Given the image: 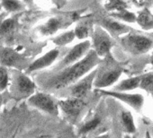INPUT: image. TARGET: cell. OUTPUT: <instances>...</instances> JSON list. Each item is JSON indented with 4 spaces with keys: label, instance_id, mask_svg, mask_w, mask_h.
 Listing matches in <instances>:
<instances>
[{
    "label": "cell",
    "instance_id": "7402d4cb",
    "mask_svg": "<svg viewBox=\"0 0 153 138\" xmlns=\"http://www.w3.org/2000/svg\"><path fill=\"white\" fill-rule=\"evenodd\" d=\"M75 38H76L75 31L74 30H70V31L64 32L61 34L54 37L52 39V42L57 47H64V46L71 43L75 40Z\"/></svg>",
    "mask_w": 153,
    "mask_h": 138
},
{
    "label": "cell",
    "instance_id": "4dcf8cb0",
    "mask_svg": "<svg viewBox=\"0 0 153 138\" xmlns=\"http://www.w3.org/2000/svg\"><path fill=\"white\" fill-rule=\"evenodd\" d=\"M3 104V96H2V92H0V109L2 107Z\"/></svg>",
    "mask_w": 153,
    "mask_h": 138
},
{
    "label": "cell",
    "instance_id": "7c38bea8",
    "mask_svg": "<svg viewBox=\"0 0 153 138\" xmlns=\"http://www.w3.org/2000/svg\"><path fill=\"white\" fill-rule=\"evenodd\" d=\"M97 67L95 68L94 70H92L90 73H88L87 76H85L76 84L68 86L67 88L68 90V95H69L68 97L85 99L91 92V90L95 88L94 84H95V79L97 77Z\"/></svg>",
    "mask_w": 153,
    "mask_h": 138
},
{
    "label": "cell",
    "instance_id": "d6a6232c",
    "mask_svg": "<svg viewBox=\"0 0 153 138\" xmlns=\"http://www.w3.org/2000/svg\"><path fill=\"white\" fill-rule=\"evenodd\" d=\"M149 63H150V65H151L152 67H153V52H152V54H151V56H150V57H149Z\"/></svg>",
    "mask_w": 153,
    "mask_h": 138
},
{
    "label": "cell",
    "instance_id": "277c9868",
    "mask_svg": "<svg viewBox=\"0 0 153 138\" xmlns=\"http://www.w3.org/2000/svg\"><path fill=\"white\" fill-rule=\"evenodd\" d=\"M10 93L11 96L17 100L28 99L35 93L36 84L27 76V74L15 69L10 78Z\"/></svg>",
    "mask_w": 153,
    "mask_h": 138
},
{
    "label": "cell",
    "instance_id": "1f68e13d",
    "mask_svg": "<svg viewBox=\"0 0 153 138\" xmlns=\"http://www.w3.org/2000/svg\"><path fill=\"white\" fill-rule=\"evenodd\" d=\"M145 138H152V136L150 135V133L149 131H146V134H145Z\"/></svg>",
    "mask_w": 153,
    "mask_h": 138
},
{
    "label": "cell",
    "instance_id": "4fadbf2b",
    "mask_svg": "<svg viewBox=\"0 0 153 138\" xmlns=\"http://www.w3.org/2000/svg\"><path fill=\"white\" fill-rule=\"evenodd\" d=\"M60 54V50L59 48H53L51 49L50 51H48L47 53H45L43 56L38 57L37 59H35L34 61H33L28 67L26 68V74H31L36 71H40L42 70V69H45L49 66H51L59 57Z\"/></svg>",
    "mask_w": 153,
    "mask_h": 138
},
{
    "label": "cell",
    "instance_id": "484cf974",
    "mask_svg": "<svg viewBox=\"0 0 153 138\" xmlns=\"http://www.w3.org/2000/svg\"><path fill=\"white\" fill-rule=\"evenodd\" d=\"M140 88L153 95V73H148L142 76Z\"/></svg>",
    "mask_w": 153,
    "mask_h": 138
},
{
    "label": "cell",
    "instance_id": "2e32d148",
    "mask_svg": "<svg viewBox=\"0 0 153 138\" xmlns=\"http://www.w3.org/2000/svg\"><path fill=\"white\" fill-rule=\"evenodd\" d=\"M141 79H142V76H137L134 77L124 79L120 83H118L116 85H114L113 90L117 92H129V91L136 90L140 88Z\"/></svg>",
    "mask_w": 153,
    "mask_h": 138
},
{
    "label": "cell",
    "instance_id": "cb8c5ba5",
    "mask_svg": "<svg viewBox=\"0 0 153 138\" xmlns=\"http://www.w3.org/2000/svg\"><path fill=\"white\" fill-rule=\"evenodd\" d=\"M100 123H101V118L97 116L94 117L80 126V127L79 129V134H80V136L87 135V134H88L91 131H93L94 129H96L100 125Z\"/></svg>",
    "mask_w": 153,
    "mask_h": 138
},
{
    "label": "cell",
    "instance_id": "ac0fdd59",
    "mask_svg": "<svg viewBox=\"0 0 153 138\" xmlns=\"http://www.w3.org/2000/svg\"><path fill=\"white\" fill-rule=\"evenodd\" d=\"M0 5L7 13H21L26 8V4L21 0H0Z\"/></svg>",
    "mask_w": 153,
    "mask_h": 138
},
{
    "label": "cell",
    "instance_id": "e575fe53",
    "mask_svg": "<svg viewBox=\"0 0 153 138\" xmlns=\"http://www.w3.org/2000/svg\"><path fill=\"white\" fill-rule=\"evenodd\" d=\"M79 138H87V135H81Z\"/></svg>",
    "mask_w": 153,
    "mask_h": 138
},
{
    "label": "cell",
    "instance_id": "5bb4252c",
    "mask_svg": "<svg viewBox=\"0 0 153 138\" xmlns=\"http://www.w3.org/2000/svg\"><path fill=\"white\" fill-rule=\"evenodd\" d=\"M24 58L21 54L17 53L15 49L10 48H3L0 54V65L7 67H13L18 69L23 67Z\"/></svg>",
    "mask_w": 153,
    "mask_h": 138
},
{
    "label": "cell",
    "instance_id": "9a60e30c",
    "mask_svg": "<svg viewBox=\"0 0 153 138\" xmlns=\"http://www.w3.org/2000/svg\"><path fill=\"white\" fill-rule=\"evenodd\" d=\"M95 25L96 23L92 14L88 16L81 17L74 29L76 38L79 40H86L88 37H91Z\"/></svg>",
    "mask_w": 153,
    "mask_h": 138
},
{
    "label": "cell",
    "instance_id": "ba28073f",
    "mask_svg": "<svg viewBox=\"0 0 153 138\" xmlns=\"http://www.w3.org/2000/svg\"><path fill=\"white\" fill-rule=\"evenodd\" d=\"M27 103L46 114L58 117L59 114V101L45 92H37L27 99Z\"/></svg>",
    "mask_w": 153,
    "mask_h": 138
},
{
    "label": "cell",
    "instance_id": "4316f807",
    "mask_svg": "<svg viewBox=\"0 0 153 138\" xmlns=\"http://www.w3.org/2000/svg\"><path fill=\"white\" fill-rule=\"evenodd\" d=\"M137 7H149L153 6V0H129Z\"/></svg>",
    "mask_w": 153,
    "mask_h": 138
},
{
    "label": "cell",
    "instance_id": "d6986e66",
    "mask_svg": "<svg viewBox=\"0 0 153 138\" xmlns=\"http://www.w3.org/2000/svg\"><path fill=\"white\" fill-rule=\"evenodd\" d=\"M130 7V2L127 0H106L105 4V10L107 13L120 12Z\"/></svg>",
    "mask_w": 153,
    "mask_h": 138
},
{
    "label": "cell",
    "instance_id": "6da1fadb",
    "mask_svg": "<svg viewBox=\"0 0 153 138\" xmlns=\"http://www.w3.org/2000/svg\"><path fill=\"white\" fill-rule=\"evenodd\" d=\"M102 58L91 48L88 54L79 62L67 66L59 71L52 72V75L46 79L43 88L48 91H58L66 89L76 84L97 67Z\"/></svg>",
    "mask_w": 153,
    "mask_h": 138
},
{
    "label": "cell",
    "instance_id": "5b68a950",
    "mask_svg": "<svg viewBox=\"0 0 153 138\" xmlns=\"http://www.w3.org/2000/svg\"><path fill=\"white\" fill-rule=\"evenodd\" d=\"M95 23L105 29L114 39H118L122 35H124L133 30V28L124 24L113 17H111L105 9H98L92 13Z\"/></svg>",
    "mask_w": 153,
    "mask_h": 138
},
{
    "label": "cell",
    "instance_id": "9c48e42d",
    "mask_svg": "<svg viewBox=\"0 0 153 138\" xmlns=\"http://www.w3.org/2000/svg\"><path fill=\"white\" fill-rule=\"evenodd\" d=\"M97 92L101 95L108 96L115 100L120 101L127 104L129 107L133 109L137 112H140L144 106V97L140 93H131L128 92H117L114 90H105V89H96Z\"/></svg>",
    "mask_w": 153,
    "mask_h": 138
},
{
    "label": "cell",
    "instance_id": "3957f363",
    "mask_svg": "<svg viewBox=\"0 0 153 138\" xmlns=\"http://www.w3.org/2000/svg\"><path fill=\"white\" fill-rule=\"evenodd\" d=\"M117 40L123 50L133 56L146 54L153 48V33L135 29L119 37Z\"/></svg>",
    "mask_w": 153,
    "mask_h": 138
},
{
    "label": "cell",
    "instance_id": "8fae6325",
    "mask_svg": "<svg viewBox=\"0 0 153 138\" xmlns=\"http://www.w3.org/2000/svg\"><path fill=\"white\" fill-rule=\"evenodd\" d=\"M90 49H91V41L90 40H83V41L78 43L68 51V53L65 55V57L55 66L52 72L59 71L67 66H69L76 62H79L88 54V52Z\"/></svg>",
    "mask_w": 153,
    "mask_h": 138
},
{
    "label": "cell",
    "instance_id": "f546056e",
    "mask_svg": "<svg viewBox=\"0 0 153 138\" xmlns=\"http://www.w3.org/2000/svg\"><path fill=\"white\" fill-rule=\"evenodd\" d=\"M21 1H23L24 3H25V4L28 5V6H31V5H33V0H21Z\"/></svg>",
    "mask_w": 153,
    "mask_h": 138
},
{
    "label": "cell",
    "instance_id": "52a82bcc",
    "mask_svg": "<svg viewBox=\"0 0 153 138\" xmlns=\"http://www.w3.org/2000/svg\"><path fill=\"white\" fill-rule=\"evenodd\" d=\"M114 40L105 29L96 24L91 34V48L99 57L104 58L111 53L112 48L116 44Z\"/></svg>",
    "mask_w": 153,
    "mask_h": 138
},
{
    "label": "cell",
    "instance_id": "83f0119b",
    "mask_svg": "<svg viewBox=\"0 0 153 138\" xmlns=\"http://www.w3.org/2000/svg\"><path fill=\"white\" fill-rule=\"evenodd\" d=\"M7 15V13H5V12H2L1 14H0V23H1Z\"/></svg>",
    "mask_w": 153,
    "mask_h": 138
},
{
    "label": "cell",
    "instance_id": "836d02e7",
    "mask_svg": "<svg viewBox=\"0 0 153 138\" xmlns=\"http://www.w3.org/2000/svg\"><path fill=\"white\" fill-rule=\"evenodd\" d=\"M2 10H3V8H2V7H1V5H0V14H1V13H2V12H1Z\"/></svg>",
    "mask_w": 153,
    "mask_h": 138
},
{
    "label": "cell",
    "instance_id": "603a6c76",
    "mask_svg": "<svg viewBox=\"0 0 153 138\" xmlns=\"http://www.w3.org/2000/svg\"><path fill=\"white\" fill-rule=\"evenodd\" d=\"M18 15H16L11 18H5L0 23V37L10 34L14 32L16 26V18Z\"/></svg>",
    "mask_w": 153,
    "mask_h": 138
},
{
    "label": "cell",
    "instance_id": "8992f818",
    "mask_svg": "<svg viewBox=\"0 0 153 138\" xmlns=\"http://www.w3.org/2000/svg\"><path fill=\"white\" fill-rule=\"evenodd\" d=\"M81 12H70L67 15H61L51 17L45 23L36 28V31L42 36H51L62 29L68 28L73 23L79 21Z\"/></svg>",
    "mask_w": 153,
    "mask_h": 138
},
{
    "label": "cell",
    "instance_id": "7a4b0ae2",
    "mask_svg": "<svg viewBox=\"0 0 153 138\" xmlns=\"http://www.w3.org/2000/svg\"><path fill=\"white\" fill-rule=\"evenodd\" d=\"M125 71L123 63L117 61L112 53L102 58L97 65V74L95 79V89H105L114 85Z\"/></svg>",
    "mask_w": 153,
    "mask_h": 138
},
{
    "label": "cell",
    "instance_id": "ffe728a7",
    "mask_svg": "<svg viewBox=\"0 0 153 138\" xmlns=\"http://www.w3.org/2000/svg\"><path fill=\"white\" fill-rule=\"evenodd\" d=\"M121 121L124 131L128 134H133L136 132V126L132 114L130 111L123 110L121 113Z\"/></svg>",
    "mask_w": 153,
    "mask_h": 138
},
{
    "label": "cell",
    "instance_id": "30bf717a",
    "mask_svg": "<svg viewBox=\"0 0 153 138\" xmlns=\"http://www.w3.org/2000/svg\"><path fill=\"white\" fill-rule=\"evenodd\" d=\"M87 105L88 103L86 102L85 99L76 97H68L64 100L59 101V110L71 123H76Z\"/></svg>",
    "mask_w": 153,
    "mask_h": 138
},
{
    "label": "cell",
    "instance_id": "f1b7e54d",
    "mask_svg": "<svg viewBox=\"0 0 153 138\" xmlns=\"http://www.w3.org/2000/svg\"><path fill=\"white\" fill-rule=\"evenodd\" d=\"M96 138H112L108 134H100V135H97Z\"/></svg>",
    "mask_w": 153,
    "mask_h": 138
},
{
    "label": "cell",
    "instance_id": "e0dca14e",
    "mask_svg": "<svg viewBox=\"0 0 153 138\" xmlns=\"http://www.w3.org/2000/svg\"><path fill=\"white\" fill-rule=\"evenodd\" d=\"M143 31L153 30V14L149 7H144L137 14V22Z\"/></svg>",
    "mask_w": 153,
    "mask_h": 138
},
{
    "label": "cell",
    "instance_id": "44dd1931",
    "mask_svg": "<svg viewBox=\"0 0 153 138\" xmlns=\"http://www.w3.org/2000/svg\"><path fill=\"white\" fill-rule=\"evenodd\" d=\"M108 15L120 21V22H124V23H134L137 22V14L133 12H130L128 9L123 10L120 12H113V13H108Z\"/></svg>",
    "mask_w": 153,
    "mask_h": 138
},
{
    "label": "cell",
    "instance_id": "d4e9b609",
    "mask_svg": "<svg viewBox=\"0 0 153 138\" xmlns=\"http://www.w3.org/2000/svg\"><path fill=\"white\" fill-rule=\"evenodd\" d=\"M10 84V75L8 67L0 65V92H3Z\"/></svg>",
    "mask_w": 153,
    "mask_h": 138
}]
</instances>
